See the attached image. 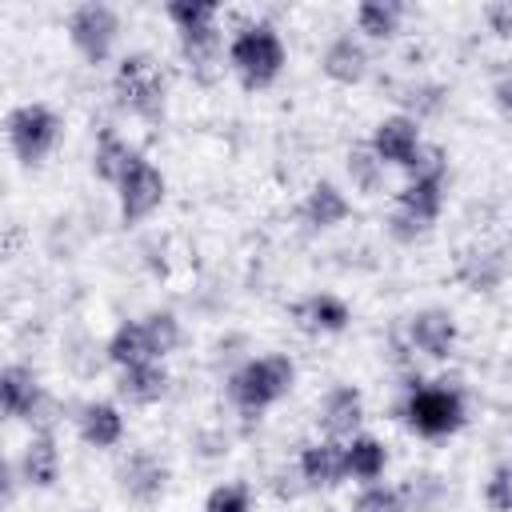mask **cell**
Returning <instances> with one entry per match:
<instances>
[{
  "label": "cell",
  "instance_id": "cell-1",
  "mask_svg": "<svg viewBox=\"0 0 512 512\" xmlns=\"http://www.w3.org/2000/svg\"><path fill=\"white\" fill-rule=\"evenodd\" d=\"M296 388V360L288 352H264V356H248L240 360L228 380H224V396L228 404L244 416V420H260L268 408H276L288 392Z\"/></svg>",
  "mask_w": 512,
  "mask_h": 512
},
{
  "label": "cell",
  "instance_id": "cell-2",
  "mask_svg": "<svg viewBox=\"0 0 512 512\" xmlns=\"http://www.w3.org/2000/svg\"><path fill=\"white\" fill-rule=\"evenodd\" d=\"M400 420L420 440H448L468 424V400L464 388L452 380H412L400 400Z\"/></svg>",
  "mask_w": 512,
  "mask_h": 512
},
{
  "label": "cell",
  "instance_id": "cell-3",
  "mask_svg": "<svg viewBox=\"0 0 512 512\" xmlns=\"http://www.w3.org/2000/svg\"><path fill=\"white\" fill-rule=\"evenodd\" d=\"M224 60H228L232 76H236L248 92H264V88H272V84L284 76V68H288V48H284V36L276 32V24H268V20H248V24H240V28L228 36Z\"/></svg>",
  "mask_w": 512,
  "mask_h": 512
},
{
  "label": "cell",
  "instance_id": "cell-4",
  "mask_svg": "<svg viewBox=\"0 0 512 512\" xmlns=\"http://www.w3.org/2000/svg\"><path fill=\"white\" fill-rule=\"evenodd\" d=\"M112 100L120 112L144 124H160L168 108V76L160 60L152 52H124L112 72Z\"/></svg>",
  "mask_w": 512,
  "mask_h": 512
},
{
  "label": "cell",
  "instance_id": "cell-5",
  "mask_svg": "<svg viewBox=\"0 0 512 512\" xmlns=\"http://www.w3.org/2000/svg\"><path fill=\"white\" fill-rule=\"evenodd\" d=\"M448 204V176H420V180H404V188L392 196V212H388V236L396 244H416L424 240L436 220L444 216Z\"/></svg>",
  "mask_w": 512,
  "mask_h": 512
},
{
  "label": "cell",
  "instance_id": "cell-6",
  "mask_svg": "<svg viewBox=\"0 0 512 512\" xmlns=\"http://www.w3.org/2000/svg\"><path fill=\"white\" fill-rule=\"evenodd\" d=\"M4 136H8V148H12V156H16L20 168H40L56 152V144L64 136V120H60V112L52 104L24 100V104L8 108Z\"/></svg>",
  "mask_w": 512,
  "mask_h": 512
},
{
  "label": "cell",
  "instance_id": "cell-7",
  "mask_svg": "<svg viewBox=\"0 0 512 512\" xmlns=\"http://www.w3.org/2000/svg\"><path fill=\"white\" fill-rule=\"evenodd\" d=\"M68 28V44L80 52L84 64L100 68L112 60L116 44H120V12L112 4H100V0H88V4H76L64 20Z\"/></svg>",
  "mask_w": 512,
  "mask_h": 512
},
{
  "label": "cell",
  "instance_id": "cell-8",
  "mask_svg": "<svg viewBox=\"0 0 512 512\" xmlns=\"http://www.w3.org/2000/svg\"><path fill=\"white\" fill-rule=\"evenodd\" d=\"M164 196H168V180H164V172H160L144 152H136L132 164H128V172H124L120 184H116L120 224H124V228H136V224L152 220V216L160 212Z\"/></svg>",
  "mask_w": 512,
  "mask_h": 512
},
{
  "label": "cell",
  "instance_id": "cell-9",
  "mask_svg": "<svg viewBox=\"0 0 512 512\" xmlns=\"http://www.w3.org/2000/svg\"><path fill=\"white\" fill-rule=\"evenodd\" d=\"M0 408L8 420H24L32 428H52V396L40 384V376L28 364H4L0 368Z\"/></svg>",
  "mask_w": 512,
  "mask_h": 512
},
{
  "label": "cell",
  "instance_id": "cell-10",
  "mask_svg": "<svg viewBox=\"0 0 512 512\" xmlns=\"http://www.w3.org/2000/svg\"><path fill=\"white\" fill-rule=\"evenodd\" d=\"M168 480H172V468H168V460H164L160 452H152V448H132V452H124L120 464H116V488H120V496H124L128 504H136V508L160 504V500L168 496Z\"/></svg>",
  "mask_w": 512,
  "mask_h": 512
},
{
  "label": "cell",
  "instance_id": "cell-11",
  "mask_svg": "<svg viewBox=\"0 0 512 512\" xmlns=\"http://www.w3.org/2000/svg\"><path fill=\"white\" fill-rule=\"evenodd\" d=\"M404 344H408V352H416L424 360H448L456 352V344H460V324L440 304L416 308L404 320Z\"/></svg>",
  "mask_w": 512,
  "mask_h": 512
},
{
  "label": "cell",
  "instance_id": "cell-12",
  "mask_svg": "<svg viewBox=\"0 0 512 512\" xmlns=\"http://www.w3.org/2000/svg\"><path fill=\"white\" fill-rule=\"evenodd\" d=\"M368 148L376 152V160L384 164V168H408L412 164V156L424 148V128L412 120V116H404V112H392V116H384V120H376V128H372V136H368Z\"/></svg>",
  "mask_w": 512,
  "mask_h": 512
},
{
  "label": "cell",
  "instance_id": "cell-13",
  "mask_svg": "<svg viewBox=\"0 0 512 512\" xmlns=\"http://www.w3.org/2000/svg\"><path fill=\"white\" fill-rule=\"evenodd\" d=\"M364 424V392L356 384H332L316 404V428L328 440H352Z\"/></svg>",
  "mask_w": 512,
  "mask_h": 512
},
{
  "label": "cell",
  "instance_id": "cell-14",
  "mask_svg": "<svg viewBox=\"0 0 512 512\" xmlns=\"http://www.w3.org/2000/svg\"><path fill=\"white\" fill-rule=\"evenodd\" d=\"M296 476L308 492H328V488H340L348 480V468H344V444L340 440H308L300 444L296 452Z\"/></svg>",
  "mask_w": 512,
  "mask_h": 512
},
{
  "label": "cell",
  "instance_id": "cell-15",
  "mask_svg": "<svg viewBox=\"0 0 512 512\" xmlns=\"http://www.w3.org/2000/svg\"><path fill=\"white\" fill-rule=\"evenodd\" d=\"M512 272V256L500 244H472L456 256L452 276L468 288V292H496Z\"/></svg>",
  "mask_w": 512,
  "mask_h": 512
},
{
  "label": "cell",
  "instance_id": "cell-16",
  "mask_svg": "<svg viewBox=\"0 0 512 512\" xmlns=\"http://www.w3.org/2000/svg\"><path fill=\"white\" fill-rule=\"evenodd\" d=\"M292 320L308 336H340L352 324V304L340 292L316 288V292H308L292 304Z\"/></svg>",
  "mask_w": 512,
  "mask_h": 512
},
{
  "label": "cell",
  "instance_id": "cell-17",
  "mask_svg": "<svg viewBox=\"0 0 512 512\" xmlns=\"http://www.w3.org/2000/svg\"><path fill=\"white\" fill-rule=\"evenodd\" d=\"M16 472H20L24 488H40V492L56 488V480L64 472V456H60V444H56L52 428H32L28 444L16 456Z\"/></svg>",
  "mask_w": 512,
  "mask_h": 512
},
{
  "label": "cell",
  "instance_id": "cell-18",
  "mask_svg": "<svg viewBox=\"0 0 512 512\" xmlns=\"http://www.w3.org/2000/svg\"><path fill=\"white\" fill-rule=\"evenodd\" d=\"M76 436L88 448H96V452H112V448L124 444L128 420H124V412H120L116 400H84L76 408Z\"/></svg>",
  "mask_w": 512,
  "mask_h": 512
},
{
  "label": "cell",
  "instance_id": "cell-19",
  "mask_svg": "<svg viewBox=\"0 0 512 512\" xmlns=\"http://www.w3.org/2000/svg\"><path fill=\"white\" fill-rule=\"evenodd\" d=\"M368 44L356 36V32H336L328 44H324V52H320V72L332 80V84H340V88H352V84H360L364 76H368Z\"/></svg>",
  "mask_w": 512,
  "mask_h": 512
},
{
  "label": "cell",
  "instance_id": "cell-20",
  "mask_svg": "<svg viewBox=\"0 0 512 512\" xmlns=\"http://www.w3.org/2000/svg\"><path fill=\"white\" fill-rule=\"evenodd\" d=\"M352 216V200L336 180H316L300 200V220L312 232H336Z\"/></svg>",
  "mask_w": 512,
  "mask_h": 512
},
{
  "label": "cell",
  "instance_id": "cell-21",
  "mask_svg": "<svg viewBox=\"0 0 512 512\" xmlns=\"http://www.w3.org/2000/svg\"><path fill=\"white\" fill-rule=\"evenodd\" d=\"M168 368L164 360H144V364H132V368H120L116 372V396L132 408H152L168 396Z\"/></svg>",
  "mask_w": 512,
  "mask_h": 512
},
{
  "label": "cell",
  "instance_id": "cell-22",
  "mask_svg": "<svg viewBox=\"0 0 512 512\" xmlns=\"http://www.w3.org/2000/svg\"><path fill=\"white\" fill-rule=\"evenodd\" d=\"M404 16H408V8H404L400 0H360V4L352 8L356 36H360V40H376V44L396 40L400 28H404Z\"/></svg>",
  "mask_w": 512,
  "mask_h": 512
},
{
  "label": "cell",
  "instance_id": "cell-23",
  "mask_svg": "<svg viewBox=\"0 0 512 512\" xmlns=\"http://www.w3.org/2000/svg\"><path fill=\"white\" fill-rule=\"evenodd\" d=\"M344 468H348V480H356V484L384 480V472H388V448H384V440L372 436V432H356L352 440H344Z\"/></svg>",
  "mask_w": 512,
  "mask_h": 512
},
{
  "label": "cell",
  "instance_id": "cell-24",
  "mask_svg": "<svg viewBox=\"0 0 512 512\" xmlns=\"http://www.w3.org/2000/svg\"><path fill=\"white\" fill-rule=\"evenodd\" d=\"M132 156H136V148L120 136V128L104 124V128L96 132V144H92V176L116 188V184H120V176L128 172Z\"/></svg>",
  "mask_w": 512,
  "mask_h": 512
},
{
  "label": "cell",
  "instance_id": "cell-25",
  "mask_svg": "<svg viewBox=\"0 0 512 512\" xmlns=\"http://www.w3.org/2000/svg\"><path fill=\"white\" fill-rule=\"evenodd\" d=\"M104 360H108L116 372H120V368H132V364H144V360H156L140 316H136V320H120V324L112 328V336L104 340Z\"/></svg>",
  "mask_w": 512,
  "mask_h": 512
},
{
  "label": "cell",
  "instance_id": "cell-26",
  "mask_svg": "<svg viewBox=\"0 0 512 512\" xmlns=\"http://www.w3.org/2000/svg\"><path fill=\"white\" fill-rule=\"evenodd\" d=\"M180 56L188 64V72L196 80H212L220 60H224V48H220V28H204V32H192V36H180Z\"/></svg>",
  "mask_w": 512,
  "mask_h": 512
},
{
  "label": "cell",
  "instance_id": "cell-27",
  "mask_svg": "<svg viewBox=\"0 0 512 512\" xmlns=\"http://www.w3.org/2000/svg\"><path fill=\"white\" fill-rule=\"evenodd\" d=\"M400 112L404 116H412L416 124H424V120H436V116H444V108H448V88L444 84H436V80H412L404 92H400Z\"/></svg>",
  "mask_w": 512,
  "mask_h": 512
},
{
  "label": "cell",
  "instance_id": "cell-28",
  "mask_svg": "<svg viewBox=\"0 0 512 512\" xmlns=\"http://www.w3.org/2000/svg\"><path fill=\"white\" fill-rule=\"evenodd\" d=\"M344 172H348V180H352V188H356L360 196H380L384 176H388V168L376 160V152L368 148V140L348 148V156H344Z\"/></svg>",
  "mask_w": 512,
  "mask_h": 512
},
{
  "label": "cell",
  "instance_id": "cell-29",
  "mask_svg": "<svg viewBox=\"0 0 512 512\" xmlns=\"http://www.w3.org/2000/svg\"><path fill=\"white\" fill-rule=\"evenodd\" d=\"M168 24L176 28V36H192L204 28H220V8L208 0H168L164 4Z\"/></svg>",
  "mask_w": 512,
  "mask_h": 512
},
{
  "label": "cell",
  "instance_id": "cell-30",
  "mask_svg": "<svg viewBox=\"0 0 512 512\" xmlns=\"http://www.w3.org/2000/svg\"><path fill=\"white\" fill-rule=\"evenodd\" d=\"M140 320H144L152 356H156V360H168V356L180 348V340H184V324H180V316H176L172 308H152V312H144Z\"/></svg>",
  "mask_w": 512,
  "mask_h": 512
},
{
  "label": "cell",
  "instance_id": "cell-31",
  "mask_svg": "<svg viewBox=\"0 0 512 512\" xmlns=\"http://www.w3.org/2000/svg\"><path fill=\"white\" fill-rule=\"evenodd\" d=\"M252 500H256V492L248 480H220L208 488L200 512H252Z\"/></svg>",
  "mask_w": 512,
  "mask_h": 512
},
{
  "label": "cell",
  "instance_id": "cell-32",
  "mask_svg": "<svg viewBox=\"0 0 512 512\" xmlns=\"http://www.w3.org/2000/svg\"><path fill=\"white\" fill-rule=\"evenodd\" d=\"M352 512H408V504L400 484L376 480V484H360V492L352 496Z\"/></svg>",
  "mask_w": 512,
  "mask_h": 512
},
{
  "label": "cell",
  "instance_id": "cell-33",
  "mask_svg": "<svg viewBox=\"0 0 512 512\" xmlns=\"http://www.w3.org/2000/svg\"><path fill=\"white\" fill-rule=\"evenodd\" d=\"M484 508L488 512H512V460H496L484 476Z\"/></svg>",
  "mask_w": 512,
  "mask_h": 512
},
{
  "label": "cell",
  "instance_id": "cell-34",
  "mask_svg": "<svg viewBox=\"0 0 512 512\" xmlns=\"http://www.w3.org/2000/svg\"><path fill=\"white\" fill-rule=\"evenodd\" d=\"M420 176H448V152L440 144H428L424 140V148L404 168V180H420Z\"/></svg>",
  "mask_w": 512,
  "mask_h": 512
},
{
  "label": "cell",
  "instance_id": "cell-35",
  "mask_svg": "<svg viewBox=\"0 0 512 512\" xmlns=\"http://www.w3.org/2000/svg\"><path fill=\"white\" fill-rule=\"evenodd\" d=\"M492 104H496L504 116H512V60H504V64L496 68V76H492Z\"/></svg>",
  "mask_w": 512,
  "mask_h": 512
},
{
  "label": "cell",
  "instance_id": "cell-36",
  "mask_svg": "<svg viewBox=\"0 0 512 512\" xmlns=\"http://www.w3.org/2000/svg\"><path fill=\"white\" fill-rule=\"evenodd\" d=\"M484 24H488V32L492 36H500V40H512V4H484Z\"/></svg>",
  "mask_w": 512,
  "mask_h": 512
}]
</instances>
